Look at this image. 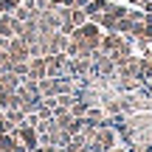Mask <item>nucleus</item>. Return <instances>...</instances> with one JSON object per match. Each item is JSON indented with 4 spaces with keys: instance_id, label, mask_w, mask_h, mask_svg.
<instances>
[{
    "instance_id": "1a4fd4ad",
    "label": "nucleus",
    "mask_w": 152,
    "mask_h": 152,
    "mask_svg": "<svg viewBox=\"0 0 152 152\" xmlns=\"http://www.w3.org/2000/svg\"><path fill=\"white\" fill-rule=\"evenodd\" d=\"M132 23H135V20H130V17H118V20H115V31H118V34H130L132 31Z\"/></svg>"
},
{
    "instance_id": "0eeeda50",
    "label": "nucleus",
    "mask_w": 152,
    "mask_h": 152,
    "mask_svg": "<svg viewBox=\"0 0 152 152\" xmlns=\"http://www.w3.org/2000/svg\"><path fill=\"white\" fill-rule=\"evenodd\" d=\"M90 110V104L85 102V99H79V96H73V104H71V113L76 115V118H82V115Z\"/></svg>"
},
{
    "instance_id": "f3484780",
    "label": "nucleus",
    "mask_w": 152,
    "mask_h": 152,
    "mask_svg": "<svg viewBox=\"0 0 152 152\" xmlns=\"http://www.w3.org/2000/svg\"><path fill=\"white\" fill-rule=\"evenodd\" d=\"M127 3H138V6H141V3H144V0H127Z\"/></svg>"
},
{
    "instance_id": "4468645a",
    "label": "nucleus",
    "mask_w": 152,
    "mask_h": 152,
    "mask_svg": "<svg viewBox=\"0 0 152 152\" xmlns=\"http://www.w3.org/2000/svg\"><path fill=\"white\" fill-rule=\"evenodd\" d=\"M127 17H130V20H135V23H141L144 17H147V11H127Z\"/></svg>"
},
{
    "instance_id": "7ed1b4c3",
    "label": "nucleus",
    "mask_w": 152,
    "mask_h": 152,
    "mask_svg": "<svg viewBox=\"0 0 152 152\" xmlns=\"http://www.w3.org/2000/svg\"><path fill=\"white\" fill-rule=\"evenodd\" d=\"M11 132H14V138H17L20 144H26V147H28V152H31L34 147H39V132L34 130L31 124H26V121H23V124H17Z\"/></svg>"
},
{
    "instance_id": "ddd939ff",
    "label": "nucleus",
    "mask_w": 152,
    "mask_h": 152,
    "mask_svg": "<svg viewBox=\"0 0 152 152\" xmlns=\"http://www.w3.org/2000/svg\"><path fill=\"white\" fill-rule=\"evenodd\" d=\"M87 0H62V6H71V9H85Z\"/></svg>"
},
{
    "instance_id": "9b49d317",
    "label": "nucleus",
    "mask_w": 152,
    "mask_h": 152,
    "mask_svg": "<svg viewBox=\"0 0 152 152\" xmlns=\"http://www.w3.org/2000/svg\"><path fill=\"white\" fill-rule=\"evenodd\" d=\"M11 71H14L17 76H28V59H17V62H11Z\"/></svg>"
},
{
    "instance_id": "f03ea898",
    "label": "nucleus",
    "mask_w": 152,
    "mask_h": 152,
    "mask_svg": "<svg viewBox=\"0 0 152 152\" xmlns=\"http://www.w3.org/2000/svg\"><path fill=\"white\" fill-rule=\"evenodd\" d=\"M99 48H102L104 54H115V51H132V39L124 37V34H118V31H107V34H102V45H99Z\"/></svg>"
},
{
    "instance_id": "9d476101",
    "label": "nucleus",
    "mask_w": 152,
    "mask_h": 152,
    "mask_svg": "<svg viewBox=\"0 0 152 152\" xmlns=\"http://www.w3.org/2000/svg\"><path fill=\"white\" fill-rule=\"evenodd\" d=\"M71 20H73V26H85L87 23V11L85 9H71Z\"/></svg>"
},
{
    "instance_id": "20e7f679",
    "label": "nucleus",
    "mask_w": 152,
    "mask_h": 152,
    "mask_svg": "<svg viewBox=\"0 0 152 152\" xmlns=\"http://www.w3.org/2000/svg\"><path fill=\"white\" fill-rule=\"evenodd\" d=\"M65 62H68V54H45V71L48 76H62L65 73Z\"/></svg>"
},
{
    "instance_id": "2eb2a0df",
    "label": "nucleus",
    "mask_w": 152,
    "mask_h": 152,
    "mask_svg": "<svg viewBox=\"0 0 152 152\" xmlns=\"http://www.w3.org/2000/svg\"><path fill=\"white\" fill-rule=\"evenodd\" d=\"M144 59H147V62H152V51H144Z\"/></svg>"
},
{
    "instance_id": "f257e3e1",
    "label": "nucleus",
    "mask_w": 152,
    "mask_h": 152,
    "mask_svg": "<svg viewBox=\"0 0 152 152\" xmlns=\"http://www.w3.org/2000/svg\"><path fill=\"white\" fill-rule=\"evenodd\" d=\"M71 37H73V39H82L90 51H99V45H102V26L93 23V20H87L85 26H76V28H73Z\"/></svg>"
},
{
    "instance_id": "dca6fc26",
    "label": "nucleus",
    "mask_w": 152,
    "mask_h": 152,
    "mask_svg": "<svg viewBox=\"0 0 152 152\" xmlns=\"http://www.w3.org/2000/svg\"><path fill=\"white\" fill-rule=\"evenodd\" d=\"M48 3H51V6H62V0H48Z\"/></svg>"
},
{
    "instance_id": "423d86ee",
    "label": "nucleus",
    "mask_w": 152,
    "mask_h": 152,
    "mask_svg": "<svg viewBox=\"0 0 152 152\" xmlns=\"http://www.w3.org/2000/svg\"><path fill=\"white\" fill-rule=\"evenodd\" d=\"M42 76H48V71H45V56H31L28 59V79H42Z\"/></svg>"
},
{
    "instance_id": "39448f33",
    "label": "nucleus",
    "mask_w": 152,
    "mask_h": 152,
    "mask_svg": "<svg viewBox=\"0 0 152 152\" xmlns=\"http://www.w3.org/2000/svg\"><path fill=\"white\" fill-rule=\"evenodd\" d=\"M9 56L11 59H31V51H28V42L23 37H11L9 39Z\"/></svg>"
},
{
    "instance_id": "f8f14e48",
    "label": "nucleus",
    "mask_w": 152,
    "mask_h": 152,
    "mask_svg": "<svg viewBox=\"0 0 152 152\" xmlns=\"http://www.w3.org/2000/svg\"><path fill=\"white\" fill-rule=\"evenodd\" d=\"M20 3H23V0H0V14H6V11H14Z\"/></svg>"
},
{
    "instance_id": "6e6552de",
    "label": "nucleus",
    "mask_w": 152,
    "mask_h": 152,
    "mask_svg": "<svg viewBox=\"0 0 152 152\" xmlns=\"http://www.w3.org/2000/svg\"><path fill=\"white\" fill-rule=\"evenodd\" d=\"M6 118H9L11 124H23V121H26V113H23V107H9L6 110Z\"/></svg>"
}]
</instances>
